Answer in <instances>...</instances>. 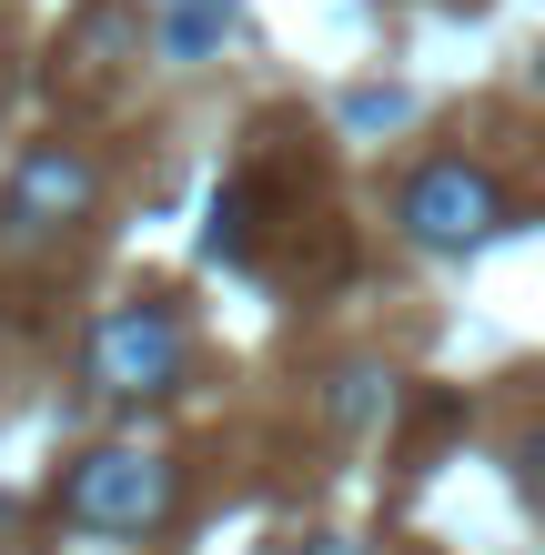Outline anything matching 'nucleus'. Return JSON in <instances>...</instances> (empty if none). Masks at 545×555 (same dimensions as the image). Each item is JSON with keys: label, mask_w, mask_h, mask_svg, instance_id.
Masks as SVG:
<instances>
[{"label": "nucleus", "mask_w": 545, "mask_h": 555, "mask_svg": "<svg viewBox=\"0 0 545 555\" xmlns=\"http://www.w3.org/2000/svg\"><path fill=\"white\" fill-rule=\"evenodd\" d=\"M72 526L91 535H142V526H163L172 515V465L163 454H142V444H102L91 465H72Z\"/></svg>", "instance_id": "f257e3e1"}, {"label": "nucleus", "mask_w": 545, "mask_h": 555, "mask_svg": "<svg viewBox=\"0 0 545 555\" xmlns=\"http://www.w3.org/2000/svg\"><path fill=\"white\" fill-rule=\"evenodd\" d=\"M91 384L102 395H163L182 384V313L172 304H112L91 334Z\"/></svg>", "instance_id": "f03ea898"}, {"label": "nucleus", "mask_w": 545, "mask_h": 555, "mask_svg": "<svg viewBox=\"0 0 545 555\" xmlns=\"http://www.w3.org/2000/svg\"><path fill=\"white\" fill-rule=\"evenodd\" d=\"M495 222H505V203H495V182L475 172V162H425V172L404 182V233L425 253H475Z\"/></svg>", "instance_id": "7ed1b4c3"}, {"label": "nucleus", "mask_w": 545, "mask_h": 555, "mask_svg": "<svg viewBox=\"0 0 545 555\" xmlns=\"http://www.w3.org/2000/svg\"><path fill=\"white\" fill-rule=\"evenodd\" d=\"M91 162L81 152H61V142H41V152H21V172H11V233H72V222L91 212Z\"/></svg>", "instance_id": "20e7f679"}, {"label": "nucleus", "mask_w": 545, "mask_h": 555, "mask_svg": "<svg viewBox=\"0 0 545 555\" xmlns=\"http://www.w3.org/2000/svg\"><path fill=\"white\" fill-rule=\"evenodd\" d=\"M222 30H233V0H182V11L163 21V51H172V61H192V51H212Z\"/></svg>", "instance_id": "39448f33"}, {"label": "nucleus", "mask_w": 545, "mask_h": 555, "mask_svg": "<svg viewBox=\"0 0 545 555\" xmlns=\"http://www.w3.org/2000/svg\"><path fill=\"white\" fill-rule=\"evenodd\" d=\"M516 495H525V505L545 515V424H535V435L516 444Z\"/></svg>", "instance_id": "423d86ee"}, {"label": "nucleus", "mask_w": 545, "mask_h": 555, "mask_svg": "<svg viewBox=\"0 0 545 555\" xmlns=\"http://www.w3.org/2000/svg\"><path fill=\"white\" fill-rule=\"evenodd\" d=\"M334 414H343V424H364V414H374V374H343V395H334Z\"/></svg>", "instance_id": "0eeeda50"}, {"label": "nucleus", "mask_w": 545, "mask_h": 555, "mask_svg": "<svg viewBox=\"0 0 545 555\" xmlns=\"http://www.w3.org/2000/svg\"><path fill=\"white\" fill-rule=\"evenodd\" d=\"M313 555H354V545H343V535H324V545H313Z\"/></svg>", "instance_id": "6e6552de"}, {"label": "nucleus", "mask_w": 545, "mask_h": 555, "mask_svg": "<svg viewBox=\"0 0 545 555\" xmlns=\"http://www.w3.org/2000/svg\"><path fill=\"white\" fill-rule=\"evenodd\" d=\"M163 11H182V0H163Z\"/></svg>", "instance_id": "1a4fd4ad"}]
</instances>
